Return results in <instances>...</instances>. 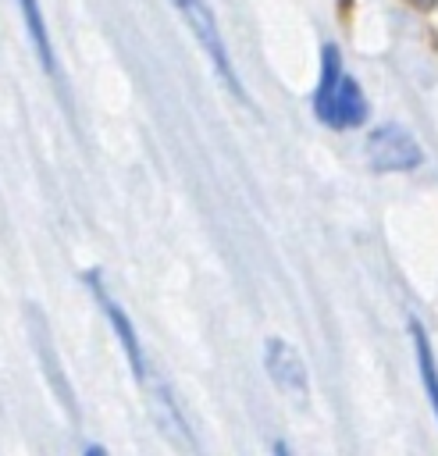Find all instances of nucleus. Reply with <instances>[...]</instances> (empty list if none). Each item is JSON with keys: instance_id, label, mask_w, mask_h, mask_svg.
<instances>
[{"instance_id": "obj_1", "label": "nucleus", "mask_w": 438, "mask_h": 456, "mask_svg": "<svg viewBox=\"0 0 438 456\" xmlns=\"http://www.w3.org/2000/svg\"><path fill=\"white\" fill-rule=\"evenodd\" d=\"M370 107L360 89V82L349 75L342 53L335 43H324L320 50V78L313 89V118L331 132H353L367 121Z\"/></svg>"}, {"instance_id": "obj_2", "label": "nucleus", "mask_w": 438, "mask_h": 456, "mask_svg": "<svg viewBox=\"0 0 438 456\" xmlns=\"http://www.w3.org/2000/svg\"><path fill=\"white\" fill-rule=\"evenodd\" d=\"M85 281H89V289L96 292V299H100V306H103V314H107V321L114 324V335H118V342L125 346V353H128V363H132V370H135V378L142 381V388H153L157 392V399L174 413V420L182 424V417H178V410L171 406V399H167V392L160 388V381L153 378V370H150V363H146V356H142V346H139V335H135V328H132V321H128V314L121 310V303L103 289V281L96 278V274H85Z\"/></svg>"}, {"instance_id": "obj_3", "label": "nucleus", "mask_w": 438, "mask_h": 456, "mask_svg": "<svg viewBox=\"0 0 438 456\" xmlns=\"http://www.w3.org/2000/svg\"><path fill=\"white\" fill-rule=\"evenodd\" d=\"M171 4L178 7L182 21L192 28L196 43L207 50V57H210L214 71L221 75V82H224L239 100H246V93H242V86H239V75H235V68H231V57H228V50H224L221 28H217V21H214V14H210V4H207V0H171Z\"/></svg>"}, {"instance_id": "obj_4", "label": "nucleus", "mask_w": 438, "mask_h": 456, "mask_svg": "<svg viewBox=\"0 0 438 456\" xmlns=\"http://www.w3.org/2000/svg\"><path fill=\"white\" fill-rule=\"evenodd\" d=\"M367 157L377 171H413L424 164V150L402 125H377L367 132Z\"/></svg>"}, {"instance_id": "obj_5", "label": "nucleus", "mask_w": 438, "mask_h": 456, "mask_svg": "<svg viewBox=\"0 0 438 456\" xmlns=\"http://www.w3.org/2000/svg\"><path fill=\"white\" fill-rule=\"evenodd\" d=\"M264 370L267 378L281 388V392H296V395H306V385H310V374H306V363L299 356V349L278 335H271L264 342Z\"/></svg>"}, {"instance_id": "obj_6", "label": "nucleus", "mask_w": 438, "mask_h": 456, "mask_svg": "<svg viewBox=\"0 0 438 456\" xmlns=\"http://www.w3.org/2000/svg\"><path fill=\"white\" fill-rule=\"evenodd\" d=\"M410 338H413V353H417V374L424 381L427 403H431L434 420H438V363H434V349H431V338H427L420 321H410Z\"/></svg>"}, {"instance_id": "obj_7", "label": "nucleus", "mask_w": 438, "mask_h": 456, "mask_svg": "<svg viewBox=\"0 0 438 456\" xmlns=\"http://www.w3.org/2000/svg\"><path fill=\"white\" fill-rule=\"evenodd\" d=\"M18 7H21V14H25V28H28V36H32V46H36V53H39L43 68L53 75L57 61H53V46H50V36H46V25H43L39 0H18Z\"/></svg>"}, {"instance_id": "obj_8", "label": "nucleus", "mask_w": 438, "mask_h": 456, "mask_svg": "<svg viewBox=\"0 0 438 456\" xmlns=\"http://www.w3.org/2000/svg\"><path fill=\"white\" fill-rule=\"evenodd\" d=\"M82 456H110V452H107L103 445H96V442H89V445L82 449Z\"/></svg>"}, {"instance_id": "obj_9", "label": "nucleus", "mask_w": 438, "mask_h": 456, "mask_svg": "<svg viewBox=\"0 0 438 456\" xmlns=\"http://www.w3.org/2000/svg\"><path fill=\"white\" fill-rule=\"evenodd\" d=\"M274 456H292V449H288V442H281V438H278V442H274Z\"/></svg>"}]
</instances>
